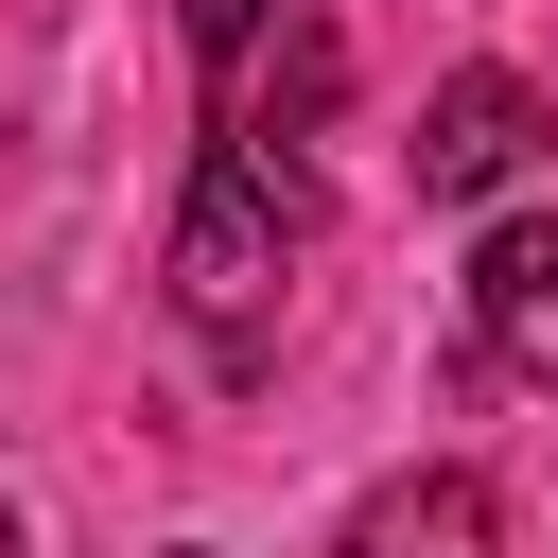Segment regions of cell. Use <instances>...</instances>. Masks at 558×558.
<instances>
[{"label":"cell","instance_id":"2","mask_svg":"<svg viewBox=\"0 0 558 558\" xmlns=\"http://www.w3.org/2000/svg\"><path fill=\"white\" fill-rule=\"evenodd\" d=\"M523 157H541V87H523V70H453V87L418 105V192H436V209L523 192Z\"/></svg>","mask_w":558,"mask_h":558},{"label":"cell","instance_id":"6","mask_svg":"<svg viewBox=\"0 0 558 558\" xmlns=\"http://www.w3.org/2000/svg\"><path fill=\"white\" fill-rule=\"evenodd\" d=\"M0 558H17V506H0Z\"/></svg>","mask_w":558,"mask_h":558},{"label":"cell","instance_id":"4","mask_svg":"<svg viewBox=\"0 0 558 558\" xmlns=\"http://www.w3.org/2000/svg\"><path fill=\"white\" fill-rule=\"evenodd\" d=\"M331 558H488V471H401V488H366Z\"/></svg>","mask_w":558,"mask_h":558},{"label":"cell","instance_id":"7","mask_svg":"<svg viewBox=\"0 0 558 558\" xmlns=\"http://www.w3.org/2000/svg\"><path fill=\"white\" fill-rule=\"evenodd\" d=\"M174 558H209V541H174Z\"/></svg>","mask_w":558,"mask_h":558},{"label":"cell","instance_id":"3","mask_svg":"<svg viewBox=\"0 0 558 558\" xmlns=\"http://www.w3.org/2000/svg\"><path fill=\"white\" fill-rule=\"evenodd\" d=\"M471 331H488V366L558 384V227H488V262H471Z\"/></svg>","mask_w":558,"mask_h":558},{"label":"cell","instance_id":"5","mask_svg":"<svg viewBox=\"0 0 558 558\" xmlns=\"http://www.w3.org/2000/svg\"><path fill=\"white\" fill-rule=\"evenodd\" d=\"M174 17H192V70H209V87H227V70H244V35H262V17H279V0H174Z\"/></svg>","mask_w":558,"mask_h":558},{"label":"cell","instance_id":"1","mask_svg":"<svg viewBox=\"0 0 558 558\" xmlns=\"http://www.w3.org/2000/svg\"><path fill=\"white\" fill-rule=\"evenodd\" d=\"M279 262H296V192H279V157H262V140H209V157H192V192H174L157 279H174V314H192L227 366L279 331Z\"/></svg>","mask_w":558,"mask_h":558}]
</instances>
